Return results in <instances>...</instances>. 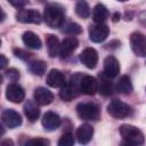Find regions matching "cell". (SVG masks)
I'll list each match as a JSON object with an SVG mask.
<instances>
[{
    "mask_svg": "<svg viewBox=\"0 0 146 146\" xmlns=\"http://www.w3.org/2000/svg\"><path fill=\"white\" fill-rule=\"evenodd\" d=\"M26 145H36V146H46L49 145V140L42 139V138H36V139H31L26 141Z\"/></svg>",
    "mask_w": 146,
    "mask_h": 146,
    "instance_id": "f546056e",
    "label": "cell"
},
{
    "mask_svg": "<svg viewBox=\"0 0 146 146\" xmlns=\"http://www.w3.org/2000/svg\"><path fill=\"white\" fill-rule=\"evenodd\" d=\"M46 44H47V51H48L49 57L54 58L59 54L60 43H59V40L57 39V36H55L54 34H47L46 35Z\"/></svg>",
    "mask_w": 146,
    "mask_h": 146,
    "instance_id": "d6986e66",
    "label": "cell"
},
{
    "mask_svg": "<svg viewBox=\"0 0 146 146\" xmlns=\"http://www.w3.org/2000/svg\"><path fill=\"white\" fill-rule=\"evenodd\" d=\"M42 125L48 131H54L60 125V117L55 112H47L42 117Z\"/></svg>",
    "mask_w": 146,
    "mask_h": 146,
    "instance_id": "5bb4252c",
    "label": "cell"
},
{
    "mask_svg": "<svg viewBox=\"0 0 146 146\" xmlns=\"http://www.w3.org/2000/svg\"><path fill=\"white\" fill-rule=\"evenodd\" d=\"M8 2L15 8H22L27 3V0H8Z\"/></svg>",
    "mask_w": 146,
    "mask_h": 146,
    "instance_id": "1f68e13d",
    "label": "cell"
},
{
    "mask_svg": "<svg viewBox=\"0 0 146 146\" xmlns=\"http://www.w3.org/2000/svg\"><path fill=\"white\" fill-rule=\"evenodd\" d=\"M98 90L100 94L107 96L112 92V83L108 82V80H106V79H102V81L98 84Z\"/></svg>",
    "mask_w": 146,
    "mask_h": 146,
    "instance_id": "4316f807",
    "label": "cell"
},
{
    "mask_svg": "<svg viewBox=\"0 0 146 146\" xmlns=\"http://www.w3.org/2000/svg\"><path fill=\"white\" fill-rule=\"evenodd\" d=\"M46 68L47 65L43 60H32L29 64V70L34 75H39V76L43 75L46 73Z\"/></svg>",
    "mask_w": 146,
    "mask_h": 146,
    "instance_id": "cb8c5ba5",
    "label": "cell"
},
{
    "mask_svg": "<svg viewBox=\"0 0 146 146\" xmlns=\"http://www.w3.org/2000/svg\"><path fill=\"white\" fill-rule=\"evenodd\" d=\"M22 40L24 42V44L31 49H40L42 46V42L40 40V38L32 31H26L23 33L22 35Z\"/></svg>",
    "mask_w": 146,
    "mask_h": 146,
    "instance_id": "ac0fdd59",
    "label": "cell"
},
{
    "mask_svg": "<svg viewBox=\"0 0 146 146\" xmlns=\"http://www.w3.org/2000/svg\"><path fill=\"white\" fill-rule=\"evenodd\" d=\"M63 32H65L70 35H76V34H80L82 32V27L74 22H70L66 25H64Z\"/></svg>",
    "mask_w": 146,
    "mask_h": 146,
    "instance_id": "484cf974",
    "label": "cell"
},
{
    "mask_svg": "<svg viewBox=\"0 0 146 146\" xmlns=\"http://www.w3.org/2000/svg\"><path fill=\"white\" fill-rule=\"evenodd\" d=\"M34 100L39 105H49L54 100V95L47 88L39 87L34 90Z\"/></svg>",
    "mask_w": 146,
    "mask_h": 146,
    "instance_id": "9a60e30c",
    "label": "cell"
},
{
    "mask_svg": "<svg viewBox=\"0 0 146 146\" xmlns=\"http://www.w3.org/2000/svg\"><path fill=\"white\" fill-rule=\"evenodd\" d=\"M120 135L128 144L131 145H141L145 141L144 133L137 127L130 124H122L120 127Z\"/></svg>",
    "mask_w": 146,
    "mask_h": 146,
    "instance_id": "7a4b0ae2",
    "label": "cell"
},
{
    "mask_svg": "<svg viewBox=\"0 0 146 146\" xmlns=\"http://www.w3.org/2000/svg\"><path fill=\"white\" fill-rule=\"evenodd\" d=\"M76 114L86 121H95L99 117V108L91 103H80L76 105Z\"/></svg>",
    "mask_w": 146,
    "mask_h": 146,
    "instance_id": "277c9868",
    "label": "cell"
},
{
    "mask_svg": "<svg viewBox=\"0 0 146 146\" xmlns=\"http://www.w3.org/2000/svg\"><path fill=\"white\" fill-rule=\"evenodd\" d=\"M94 136V128L88 124L83 123L81 124L76 130V138L80 144H88Z\"/></svg>",
    "mask_w": 146,
    "mask_h": 146,
    "instance_id": "e0dca14e",
    "label": "cell"
},
{
    "mask_svg": "<svg viewBox=\"0 0 146 146\" xmlns=\"http://www.w3.org/2000/svg\"><path fill=\"white\" fill-rule=\"evenodd\" d=\"M116 90L121 94H130L132 91V83L128 75H122L117 83H116Z\"/></svg>",
    "mask_w": 146,
    "mask_h": 146,
    "instance_id": "603a6c76",
    "label": "cell"
},
{
    "mask_svg": "<svg viewBox=\"0 0 146 146\" xmlns=\"http://www.w3.org/2000/svg\"><path fill=\"white\" fill-rule=\"evenodd\" d=\"M1 120H2V123L10 128V129H14V128H17L22 124V117L19 115V113H17L16 111L14 110H5L1 114Z\"/></svg>",
    "mask_w": 146,
    "mask_h": 146,
    "instance_id": "8fae6325",
    "label": "cell"
},
{
    "mask_svg": "<svg viewBox=\"0 0 146 146\" xmlns=\"http://www.w3.org/2000/svg\"><path fill=\"white\" fill-rule=\"evenodd\" d=\"M74 9L76 15L81 18H88L90 16V7L86 0H78Z\"/></svg>",
    "mask_w": 146,
    "mask_h": 146,
    "instance_id": "d4e9b609",
    "label": "cell"
},
{
    "mask_svg": "<svg viewBox=\"0 0 146 146\" xmlns=\"http://www.w3.org/2000/svg\"><path fill=\"white\" fill-rule=\"evenodd\" d=\"M130 46L135 55L146 57V35L139 32L132 33L130 35Z\"/></svg>",
    "mask_w": 146,
    "mask_h": 146,
    "instance_id": "5b68a950",
    "label": "cell"
},
{
    "mask_svg": "<svg viewBox=\"0 0 146 146\" xmlns=\"http://www.w3.org/2000/svg\"><path fill=\"white\" fill-rule=\"evenodd\" d=\"M120 73V63L114 56H108L104 60V74L107 78H115Z\"/></svg>",
    "mask_w": 146,
    "mask_h": 146,
    "instance_id": "4fadbf2b",
    "label": "cell"
},
{
    "mask_svg": "<svg viewBox=\"0 0 146 146\" xmlns=\"http://www.w3.org/2000/svg\"><path fill=\"white\" fill-rule=\"evenodd\" d=\"M1 145L2 146H5V145H14V143L11 141V140H3V141H1Z\"/></svg>",
    "mask_w": 146,
    "mask_h": 146,
    "instance_id": "836d02e7",
    "label": "cell"
},
{
    "mask_svg": "<svg viewBox=\"0 0 146 146\" xmlns=\"http://www.w3.org/2000/svg\"><path fill=\"white\" fill-rule=\"evenodd\" d=\"M79 46V41L74 36H67L65 38L62 43H60V49H59V55L64 58L67 57L72 51H74Z\"/></svg>",
    "mask_w": 146,
    "mask_h": 146,
    "instance_id": "2e32d148",
    "label": "cell"
},
{
    "mask_svg": "<svg viewBox=\"0 0 146 146\" xmlns=\"http://www.w3.org/2000/svg\"><path fill=\"white\" fill-rule=\"evenodd\" d=\"M35 103L33 100H27L24 104V114L26 115V117L30 122L36 121L40 115V108Z\"/></svg>",
    "mask_w": 146,
    "mask_h": 146,
    "instance_id": "44dd1931",
    "label": "cell"
},
{
    "mask_svg": "<svg viewBox=\"0 0 146 146\" xmlns=\"http://www.w3.org/2000/svg\"><path fill=\"white\" fill-rule=\"evenodd\" d=\"M108 15L110 14H108L107 8L102 3L96 5L92 10V19L95 23H103L108 17Z\"/></svg>",
    "mask_w": 146,
    "mask_h": 146,
    "instance_id": "7402d4cb",
    "label": "cell"
},
{
    "mask_svg": "<svg viewBox=\"0 0 146 146\" xmlns=\"http://www.w3.org/2000/svg\"><path fill=\"white\" fill-rule=\"evenodd\" d=\"M14 54H15V56L16 57H18V58H21V59H29L30 57H31V54L30 52H26V51H24V50H22V49H17V48H15L14 49Z\"/></svg>",
    "mask_w": 146,
    "mask_h": 146,
    "instance_id": "4dcf8cb0",
    "label": "cell"
},
{
    "mask_svg": "<svg viewBox=\"0 0 146 146\" xmlns=\"http://www.w3.org/2000/svg\"><path fill=\"white\" fill-rule=\"evenodd\" d=\"M107 112L111 116L115 119H124L131 115L132 110L128 104L117 99H113L107 106Z\"/></svg>",
    "mask_w": 146,
    "mask_h": 146,
    "instance_id": "3957f363",
    "label": "cell"
},
{
    "mask_svg": "<svg viewBox=\"0 0 146 146\" xmlns=\"http://www.w3.org/2000/svg\"><path fill=\"white\" fill-rule=\"evenodd\" d=\"M80 91L84 95L94 96L98 91V82L91 75H84L80 80Z\"/></svg>",
    "mask_w": 146,
    "mask_h": 146,
    "instance_id": "7c38bea8",
    "label": "cell"
},
{
    "mask_svg": "<svg viewBox=\"0 0 146 146\" xmlns=\"http://www.w3.org/2000/svg\"><path fill=\"white\" fill-rule=\"evenodd\" d=\"M80 60L87 68H95L98 63V52L94 48H86L80 54Z\"/></svg>",
    "mask_w": 146,
    "mask_h": 146,
    "instance_id": "30bf717a",
    "label": "cell"
},
{
    "mask_svg": "<svg viewBox=\"0 0 146 146\" xmlns=\"http://www.w3.org/2000/svg\"><path fill=\"white\" fill-rule=\"evenodd\" d=\"M64 17H65L64 10L58 5L51 3V5H48L44 8V11H43V21H44V23L48 26H50L52 29L59 27L60 25H63Z\"/></svg>",
    "mask_w": 146,
    "mask_h": 146,
    "instance_id": "6da1fadb",
    "label": "cell"
},
{
    "mask_svg": "<svg viewBox=\"0 0 146 146\" xmlns=\"http://www.w3.org/2000/svg\"><path fill=\"white\" fill-rule=\"evenodd\" d=\"M6 97H7V99L9 102L15 103V104H18V103H21V102L24 100L25 92H24V89L19 84H17V83H10L6 88Z\"/></svg>",
    "mask_w": 146,
    "mask_h": 146,
    "instance_id": "9c48e42d",
    "label": "cell"
},
{
    "mask_svg": "<svg viewBox=\"0 0 146 146\" xmlns=\"http://www.w3.org/2000/svg\"><path fill=\"white\" fill-rule=\"evenodd\" d=\"M65 83V78L63 75V73L58 70H51L48 75H47V84L49 87H52V88H58V87H62L63 84Z\"/></svg>",
    "mask_w": 146,
    "mask_h": 146,
    "instance_id": "ffe728a7",
    "label": "cell"
},
{
    "mask_svg": "<svg viewBox=\"0 0 146 146\" xmlns=\"http://www.w3.org/2000/svg\"><path fill=\"white\" fill-rule=\"evenodd\" d=\"M16 19L25 24H40L42 17L40 13L35 9H19L16 13Z\"/></svg>",
    "mask_w": 146,
    "mask_h": 146,
    "instance_id": "52a82bcc",
    "label": "cell"
},
{
    "mask_svg": "<svg viewBox=\"0 0 146 146\" xmlns=\"http://www.w3.org/2000/svg\"><path fill=\"white\" fill-rule=\"evenodd\" d=\"M80 80L75 81V78H72L70 82H66L62 86L59 91V97L64 102H70L78 95V90H80Z\"/></svg>",
    "mask_w": 146,
    "mask_h": 146,
    "instance_id": "8992f818",
    "label": "cell"
},
{
    "mask_svg": "<svg viewBox=\"0 0 146 146\" xmlns=\"http://www.w3.org/2000/svg\"><path fill=\"white\" fill-rule=\"evenodd\" d=\"M110 34V27L106 24L97 23L96 25H92L89 27V39L92 42L99 43L106 40V38Z\"/></svg>",
    "mask_w": 146,
    "mask_h": 146,
    "instance_id": "ba28073f",
    "label": "cell"
},
{
    "mask_svg": "<svg viewBox=\"0 0 146 146\" xmlns=\"http://www.w3.org/2000/svg\"><path fill=\"white\" fill-rule=\"evenodd\" d=\"M119 1H122L123 2V1H127V0H119Z\"/></svg>",
    "mask_w": 146,
    "mask_h": 146,
    "instance_id": "d590c367",
    "label": "cell"
},
{
    "mask_svg": "<svg viewBox=\"0 0 146 146\" xmlns=\"http://www.w3.org/2000/svg\"><path fill=\"white\" fill-rule=\"evenodd\" d=\"M5 74H6V76H7L10 81H13V82H15V81H17V80L19 79V71L16 70V68H9V70H7V71L5 72Z\"/></svg>",
    "mask_w": 146,
    "mask_h": 146,
    "instance_id": "f1b7e54d",
    "label": "cell"
},
{
    "mask_svg": "<svg viewBox=\"0 0 146 146\" xmlns=\"http://www.w3.org/2000/svg\"><path fill=\"white\" fill-rule=\"evenodd\" d=\"M74 144V138L71 132H65L58 140L59 146H72Z\"/></svg>",
    "mask_w": 146,
    "mask_h": 146,
    "instance_id": "83f0119b",
    "label": "cell"
},
{
    "mask_svg": "<svg viewBox=\"0 0 146 146\" xmlns=\"http://www.w3.org/2000/svg\"><path fill=\"white\" fill-rule=\"evenodd\" d=\"M117 19H120V14H115V15H114V18H113V21L115 22V21H117Z\"/></svg>",
    "mask_w": 146,
    "mask_h": 146,
    "instance_id": "e575fe53",
    "label": "cell"
},
{
    "mask_svg": "<svg viewBox=\"0 0 146 146\" xmlns=\"http://www.w3.org/2000/svg\"><path fill=\"white\" fill-rule=\"evenodd\" d=\"M0 58H1V63H0V64H1V67L3 68V67H6V65L8 64V59L5 57V55H1Z\"/></svg>",
    "mask_w": 146,
    "mask_h": 146,
    "instance_id": "d6a6232c",
    "label": "cell"
}]
</instances>
